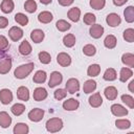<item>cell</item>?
<instances>
[{
  "label": "cell",
  "mask_w": 134,
  "mask_h": 134,
  "mask_svg": "<svg viewBox=\"0 0 134 134\" xmlns=\"http://www.w3.org/2000/svg\"><path fill=\"white\" fill-rule=\"evenodd\" d=\"M34 68H35L34 63H27V64L20 65L15 69L14 75H15L16 79L23 80V79H25V77H27L29 75V73L34 70Z\"/></svg>",
  "instance_id": "obj_1"
},
{
  "label": "cell",
  "mask_w": 134,
  "mask_h": 134,
  "mask_svg": "<svg viewBox=\"0 0 134 134\" xmlns=\"http://www.w3.org/2000/svg\"><path fill=\"white\" fill-rule=\"evenodd\" d=\"M46 130L50 133H55L62 130L63 128V120L59 117H52L46 121Z\"/></svg>",
  "instance_id": "obj_2"
},
{
  "label": "cell",
  "mask_w": 134,
  "mask_h": 134,
  "mask_svg": "<svg viewBox=\"0 0 134 134\" xmlns=\"http://www.w3.org/2000/svg\"><path fill=\"white\" fill-rule=\"evenodd\" d=\"M66 91L70 94H74L80 90V82L77 79L71 77L66 82Z\"/></svg>",
  "instance_id": "obj_3"
},
{
  "label": "cell",
  "mask_w": 134,
  "mask_h": 134,
  "mask_svg": "<svg viewBox=\"0 0 134 134\" xmlns=\"http://www.w3.org/2000/svg\"><path fill=\"white\" fill-rule=\"evenodd\" d=\"M28 119L30 121H34V122H38L40 121L43 116H44V110L43 109H40V108H35L32 110H30L28 112Z\"/></svg>",
  "instance_id": "obj_4"
},
{
  "label": "cell",
  "mask_w": 134,
  "mask_h": 134,
  "mask_svg": "<svg viewBox=\"0 0 134 134\" xmlns=\"http://www.w3.org/2000/svg\"><path fill=\"white\" fill-rule=\"evenodd\" d=\"M63 81V75L59 72V71H53L50 73V77L48 81V86L50 88H53L58 85H60Z\"/></svg>",
  "instance_id": "obj_5"
},
{
  "label": "cell",
  "mask_w": 134,
  "mask_h": 134,
  "mask_svg": "<svg viewBox=\"0 0 134 134\" xmlns=\"http://www.w3.org/2000/svg\"><path fill=\"white\" fill-rule=\"evenodd\" d=\"M8 37L10 38L12 41H19L22 37H23V30L18 27V26H13L9 30H8Z\"/></svg>",
  "instance_id": "obj_6"
},
{
  "label": "cell",
  "mask_w": 134,
  "mask_h": 134,
  "mask_svg": "<svg viewBox=\"0 0 134 134\" xmlns=\"http://www.w3.org/2000/svg\"><path fill=\"white\" fill-rule=\"evenodd\" d=\"M57 62L62 67H67L71 64V57L66 52H60L57 57Z\"/></svg>",
  "instance_id": "obj_7"
},
{
  "label": "cell",
  "mask_w": 134,
  "mask_h": 134,
  "mask_svg": "<svg viewBox=\"0 0 134 134\" xmlns=\"http://www.w3.org/2000/svg\"><path fill=\"white\" fill-rule=\"evenodd\" d=\"M13 100V93L9 89H2L0 90V102L3 105H8Z\"/></svg>",
  "instance_id": "obj_8"
},
{
  "label": "cell",
  "mask_w": 134,
  "mask_h": 134,
  "mask_svg": "<svg viewBox=\"0 0 134 134\" xmlns=\"http://www.w3.org/2000/svg\"><path fill=\"white\" fill-rule=\"evenodd\" d=\"M106 22H107V24H108L109 26H111V27H116V26H118V25L120 24L121 19H120V17H119L117 14L111 13V14H109V15L107 16Z\"/></svg>",
  "instance_id": "obj_9"
},
{
  "label": "cell",
  "mask_w": 134,
  "mask_h": 134,
  "mask_svg": "<svg viewBox=\"0 0 134 134\" xmlns=\"http://www.w3.org/2000/svg\"><path fill=\"white\" fill-rule=\"evenodd\" d=\"M90 36L94 39H99L104 34V27L100 24H93L89 29Z\"/></svg>",
  "instance_id": "obj_10"
},
{
  "label": "cell",
  "mask_w": 134,
  "mask_h": 134,
  "mask_svg": "<svg viewBox=\"0 0 134 134\" xmlns=\"http://www.w3.org/2000/svg\"><path fill=\"white\" fill-rule=\"evenodd\" d=\"M80 106V103L77 99L75 98H69V99H66L64 103H63V108L66 110V111H74L79 108Z\"/></svg>",
  "instance_id": "obj_11"
},
{
  "label": "cell",
  "mask_w": 134,
  "mask_h": 134,
  "mask_svg": "<svg viewBox=\"0 0 134 134\" xmlns=\"http://www.w3.org/2000/svg\"><path fill=\"white\" fill-rule=\"evenodd\" d=\"M111 113L115 116H126L128 114V110L119 104H114L111 106Z\"/></svg>",
  "instance_id": "obj_12"
},
{
  "label": "cell",
  "mask_w": 134,
  "mask_h": 134,
  "mask_svg": "<svg viewBox=\"0 0 134 134\" xmlns=\"http://www.w3.org/2000/svg\"><path fill=\"white\" fill-rule=\"evenodd\" d=\"M34 99L37 100V102H41V100H44L46 97H47V91L45 88L43 87H38L34 90Z\"/></svg>",
  "instance_id": "obj_13"
},
{
  "label": "cell",
  "mask_w": 134,
  "mask_h": 134,
  "mask_svg": "<svg viewBox=\"0 0 134 134\" xmlns=\"http://www.w3.org/2000/svg\"><path fill=\"white\" fill-rule=\"evenodd\" d=\"M103 104V97L100 95V93L96 92L94 94H92L90 97H89V105L93 108H98L100 107Z\"/></svg>",
  "instance_id": "obj_14"
},
{
  "label": "cell",
  "mask_w": 134,
  "mask_h": 134,
  "mask_svg": "<svg viewBox=\"0 0 134 134\" xmlns=\"http://www.w3.org/2000/svg\"><path fill=\"white\" fill-rule=\"evenodd\" d=\"M12 68V60L9 58H4L0 61V74H6Z\"/></svg>",
  "instance_id": "obj_15"
},
{
  "label": "cell",
  "mask_w": 134,
  "mask_h": 134,
  "mask_svg": "<svg viewBox=\"0 0 134 134\" xmlns=\"http://www.w3.org/2000/svg\"><path fill=\"white\" fill-rule=\"evenodd\" d=\"M17 96L20 100L27 102L29 99V90H28V88L25 87V86H20L17 89Z\"/></svg>",
  "instance_id": "obj_16"
},
{
  "label": "cell",
  "mask_w": 134,
  "mask_h": 134,
  "mask_svg": "<svg viewBox=\"0 0 134 134\" xmlns=\"http://www.w3.org/2000/svg\"><path fill=\"white\" fill-rule=\"evenodd\" d=\"M104 94L106 96L107 99L109 100H114L116 97H117V89L114 87V86H109V87H106L105 90H104Z\"/></svg>",
  "instance_id": "obj_17"
},
{
  "label": "cell",
  "mask_w": 134,
  "mask_h": 134,
  "mask_svg": "<svg viewBox=\"0 0 134 134\" xmlns=\"http://www.w3.org/2000/svg\"><path fill=\"white\" fill-rule=\"evenodd\" d=\"M44 37H45V34L41 29H34L30 32V39L34 41V43H37V44L41 43L44 40Z\"/></svg>",
  "instance_id": "obj_18"
},
{
  "label": "cell",
  "mask_w": 134,
  "mask_h": 134,
  "mask_svg": "<svg viewBox=\"0 0 134 134\" xmlns=\"http://www.w3.org/2000/svg\"><path fill=\"white\" fill-rule=\"evenodd\" d=\"M12 124V117L9 116V114L5 111L0 112V126L2 128H8Z\"/></svg>",
  "instance_id": "obj_19"
},
{
  "label": "cell",
  "mask_w": 134,
  "mask_h": 134,
  "mask_svg": "<svg viewBox=\"0 0 134 134\" xmlns=\"http://www.w3.org/2000/svg\"><path fill=\"white\" fill-rule=\"evenodd\" d=\"M67 16H68L69 20H71L72 22H77L81 17V9L79 7H72L68 10Z\"/></svg>",
  "instance_id": "obj_20"
},
{
  "label": "cell",
  "mask_w": 134,
  "mask_h": 134,
  "mask_svg": "<svg viewBox=\"0 0 134 134\" xmlns=\"http://www.w3.org/2000/svg\"><path fill=\"white\" fill-rule=\"evenodd\" d=\"M52 19H53L52 14H51L50 12H47V10H44V12L40 13L39 16H38V20H39V22L44 23V24L50 23V22L52 21Z\"/></svg>",
  "instance_id": "obj_21"
},
{
  "label": "cell",
  "mask_w": 134,
  "mask_h": 134,
  "mask_svg": "<svg viewBox=\"0 0 134 134\" xmlns=\"http://www.w3.org/2000/svg\"><path fill=\"white\" fill-rule=\"evenodd\" d=\"M31 50H32V49H31V45H30L29 42L26 41V40L22 41L21 44L19 45V52H20L22 55H28V54H30Z\"/></svg>",
  "instance_id": "obj_22"
},
{
  "label": "cell",
  "mask_w": 134,
  "mask_h": 134,
  "mask_svg": "<svg viewBox=\"0 0 134 134\" xmlns=\"http://www.w3.org/2000/svg\"><path fill=\"white\" fill-rule=\"evenodd\" d=\"M1 10L4 13V14H9L14 10L15 8V4H14V1L13 0H3L1 2Z\"/></svg>",
  "instance_id": "obj_23"
},
{
  "label": "cell",
  "mask_w": 134,
  "mask_h": 134,
  "mask_svg": "<svg viewBox=\"0 0 134 134\" xmlns=\"http://www.w3.org/2000/svg\"><path fill=\"white\" fill-rule=\"evenodd\" d=\"M96 89V82L94 80H87L83 85V91L87 94L93 92Z\"/></svg>",
  "instance_id": "obj_24"
},
{
  "label": "cell",
  "mask_w": 134,
  "mask_h": 134,
  "mask_svg": "<svg viewBox=\"0 0 134 134\" xmlns=\"http://www.w3.org/2000/svg\"><path fill=\"white\" fill-rule=\"evenodd\" d=\"M116 44H117V39L113 35H108L104 40V45H105L106 48L112 49L116 46Z\"/></svg>",
  "instance_id": "obj_25"
},
{
  "label": "cell",
  "mask_w": 134,
  "mask_h": 134,
  "mask_svg": "<svg viewBox=\"0 0 134 134\" xmlns=\"http://www.w3.org/2000/svg\"><path fill=\"white\" fill-rule=\"evenodd\" d=\"M132 75H133V71L131 70V68L124 67V68L120 69V72H119V80H120V82L125 83V82H127Z\"/></svg>",
  "instance_id": "obj_26"
},
{
  "label": "cell",
  "mask_w": 134,
  "mask_h": 134,
  "mask_svg": "<svg viewBox=\"0 0 134 134\" xmlns=\"http://www.w3.org/2000/svg\"><path fill=\"white\" fill-rule=\"evenodd\" d=\"M29 132V128L25 122H17L14 127L15 134H27Z\"/></svg>",
  "instance_id": "obj_27"
},
{
  "label": "cell",
  "mask_w": 134,
  "mask_h": 134,
  "mask_svg": "<svg viewBox=\"0 0 134 134\" xmlns=\"http://www.w3.org/2000/svg\"><path fill=\"white\" fill-rule=\"evenodd\" d=\"M121 62L126 66H128L130 68L134 67V54L133 53H130V52L124 53L122 57H121Z\"/></svg>",
  "instance_id": "obj_28"
},
{
  "label": "cell",
  "mask_w": 134,
  "mask_h": 134,
  "mask_svg": "<svg viewBox=\"0 0 134 134\" xmlns=\"http://www.w3.org/2000/svg\"><path fill=\"white\" fill-rule=\"evenodd\" d=\"M46 77H47V74L44 70H38L34 77H32V81L36 83V84H43L45 81H46Z\"/></svg>",
  "instance_id": "obj_29"
},
{
  "label": "cell",
  "mask_w": 134,
  "mask_h": 134,
  "mask_svg": "<svg viewBox=\"0 0 134 134\" xmlns=\"http://www.w3.org/2000/svg\"><path fill=\"white\" fill-rule=\"evenodd\" d=\"M124 16H125V20L128 23H132L134 22V7L132 5L128 6L125 10H124Z\"/></svg>",
  "instance_id": "obj_30"
},
{
  "label": "cell",
  "mask_w": 134,
  "mask_h": 134,
  "mask_svg": "<svg viewBox=\"0 0 134 134\" xmlns=\"http://www.w3.org/2000/svg\"><path fill=\"white\" fill-rule=\"evenodd\" d=\"M100 72V66L98 64H92L88 67L87 69V74L88 76L90 77H94V76H97Z\"/></svg>",
  "instance_id": "obj_31"
},
{
  "label": "cell",
  "mask_w": 134,
  "mask_h": 134,
  "mask_svg": "<svg viewBox=\"0 0 134 134\" xmlns=\"http://www.w3.org/2000/svg\"><path fill=\"white\" fill-rule=\"evenodd\" d=\"M103 77H104V80H105V81H109V82L116 80V77H117L116 70H115L114 68H108V69L105 71V73H104Z\"/></svg>",
  "instance_id": "obj_32"
},
{
  "label": "cell",
  "mask_w": 134,
  "mask_h": 134,
  "mask_svg": "<svg viewBox=\"0 0 134 134\" xmlns=\"http://www.w3.org/2000/svg\"><path fill=\"white\" fill-rule=\"evenodd\" d=\"M75 37L73 34H67L64 38H63V44L66 47H73L75 44Z\"/></svg>",
  "instance_id": "obj_33"
},
{
  "label": "cell",
  "mask_w": 134,
  "mask_h": 134,
  "mask_svg": "<svg viewBox=\"0 0 134 134\" xmlns=\"http://www.w3.org/2000/svg\"><path fill=\"white\" fill-rule=\"evenodd\" d=\"M24 8L27 13L29 14H32L37 10L38 8V5H37V2L35 0H27L25 3H24Z\"/></svg>",
  "instance_id": "obj_34"
},
{
  "label": "cell",
  "mask_w": 134,
  "mask_h": 134,
  "mask_svg": "<svg viewBox=\"0 0 134 134\" xmlns=\"http://www.w3.org/2000/svg\"><path fill=\"white\" fill-rule=\"evenodd\" d=\"M15 21H16L18 24H20V25H22V26H25V25H27V23H28V17H27L25 14L18 13V14L15 15Z\"/></svg>",
  "instance_id": "obj_35"
},
{
  "label": "cell",
  "mask_w": 134,
  "mask_h": 134,
  "mask_svg": "<svg viewBox=\"0 0 134 134\" xmlns=\"http://www.w3.org/2000/svg\"><path fill=\"white\" fill-rule=\"evenodd\" d=\"M10 111H12V113L14 114V115H16V116H20L24 111H25V106L23 105V104H15V105H13V107L10 108Z\"/></svg>",
  "instance_id": "obj_36"
},
{
  "label": "cell",
  "mask_w": 134,
  "mask_h": 134,
  "mask_svg": "<svg viewBox=\"0 0 134 134\" xmlns=\"http://www.w3.org/2000/svg\"><path fill=\"white\" fill-rule=\"evenodd\" d=\"M55 27L60 31H67L68 29H70L71 25H70V23H68L65 20H58L55 23Z\"/></svg>",
  "instance_id": "obj_37"
},
{
  "label": "cell",
  "mask_w": 134,
  "mask_h": 134,
  "mask_svg": "<svg viewBox=\"0 0 134 134\" xmlns=\"http://www.w3.org/2000/svg\"><path fill=\"white\" fill-rule=\"evenodd\" d=\"M83 52L87 57H93L96 53V47L92 44H87L83 47Z\"/></svg>",
  "instance_id": "obj_38"
},
{
  "label": "cell",
  "mask_w": 134,
  "mask_h": 134,
  "mask_svg": "<svg viewBox=\"0 0 134 134\" xmlns=\"http://www.w3.org/2000/svg\"><path fill=\"white\" fill-rule=\"evenodd\" d=\"M90 6L93 8V9H96V10H99V9H103L106 5V0H90L89 2Z\"/></svg>",
  "instance_id": "obj_39"
},
{
  "label": "cell",
  "mask_w": 134,
  "mask_h": 134,
  "mask_svg": "<svg viewBox=\"0 0 134 134\" xmlns=\"http://www.w3.org/2000/svg\"><path fill=\"white\" fill-rule=\"evenodd\" d=\"M115 126L118 129L126 130V129H129L131 127V121L129 119H117L115 121Z\"/></svg>",
  "instance_id": "obj_40"
},
{
  "label": "cell",
  "mask_w": 134,
  "mask_h": 134,
  "mask_svg": "<svg viewBox=\"0 0 134 134\" xmlns=\"http://www.w3.org/2000/svg\"><path fill=\"white\" fill-rule=\"evenodd\" d=\"M124 39L129 42V43H133L134 42V29L133 28H128L124 31V35H122Z\"/></svg>",
  "instance_id": "obj_41"
},
{
  "label": "cell",
  "mask_w": 134,
  "mask_h": 134,
  "mask_svg": "<svg viewBox=\"0 0 134 134\" xmlns=\"http://www.w3.org/2000/svg\"><path fill=\"white\" fill-rule=\"evenodd\" d=\"M83 20H84V23L85 24H87V25H93L95 23V21H96V18H95V16L92 13H87V14L84 15Z\"/></svg>",
  "instance_id": "obj_42"
},
{
  "label": "cell",
  "mask_w": 134,
  "mask_h": 134,
  "mask_svg": "<svg viewBox=\"0 0 134 134\" xmlns=\"http://www.w3.org/2000/svg\"><path fill=\"white\" fill-rule=\"evenodd\" d=\"M39 60L42 64H49L51 62V57L46 51H41L39 53Z\"/></svg>",
  "instance_id": "obj_43"
},
{
  "label": "cell",
  "mask_w": 134,
  "mask_h": 134,
  "mask_svg": "<svg viewBox=\"0 0 134 134\" xmlns=\"http://www.w3.org/2000/svg\"><path fill=\"white\" fill-rule=\"evenodd\" d=\"M121 102L125 103L129 108H134V98L129 94H122L121 95Z\"/></svg>",
  "instance_id": "obj_44"
},
{
  "label": "cell",
  "mask_w": 134,
  "mask_h": 134,
  "mask_svg": "<svg viewBox=\"0 0 134 134\" xmlns=\"http://www.w3.org/2000/svg\"><path fill=\"white\" fill-rule=\"evenodd\" d=\"M66 95H67V91L65 89H57L53 93V96L57 100H61V99L65 98Z\"/></svg>",
  "instance_id": "obj_45"
},
{
  "label": "cell",
  "mask_w": 134,
  "mask_h": 134,
  "mask_svg": "<svg viewBox=\"0 0 134 134\" xmlns=\"http://www.w3.org/2000/svg\"><path fill=\"white\" fill-rule=\"evenodd\" d=\"M8 46H9V44H8V40H7L4 36L0 35V51L5 50Z\"/></svg>",
  "instance_id": "obj_46"
},
{
  "label": "cell",
  "mask_w": 134,
  "mask_h": 134,
  "mask_svg": "<svg viewBox=\"0 0 134 134\" xmlns=\"http://www.w3.org/2000/svg\"><path fill=\"white\" fill-rule=\"evenodd\" d=\"M8 25V19L6 17L0 16V28H5Z\"/></svg>",
  "instance_id": "obj_47"
},
{
  "label": "cell",
  "mask_w": 134,
  "mask_h": 134,
  "mask_svg": "<svg viewBox=\"0 0 134 134\" xmlns=\"http://www.w3.org/2000/svg\"><path fill=\"white\" fill-rule=\"evenodd\" d=\"M73 1L74 0H58L59 4L62 5V6H69L73 3Z\"/></svg>",
  "instance_id": "obj_48"
},
{
  "label": "cell",
  "mask_w": 134,
  "mask_h": 134,
  "mask_svg": "<svg viewBox=\"0 0 134 134\" xmlns=\"http://www.w3.org/2000/svg\"><path fill=\"white\" fill-rule=\"evenodd\" d=\"M126 2H128V0H113L114 5H116V6H121V5H124Z\"/></svg>",
  "instance_id": "obj_49"
},
{
  "label": "cell",
  "mask_w": 134,
  "mask_h": 134,
  "mask_svg": "<svg viewBox=\"0 0 134 134\" xmlns=\"http://www.w3.org/2000/svg\"><path fill=\"white\" fill-rule=\"evenodd\" d=\"M129 90H130V92H134V80H132L129 83Z\"/></svg>",
  "instance_id": "obj_50"
},
{
  "label": "cell",
  "mask_w": 134,
  "mask_h": 134,
  "mask_svg": "<svg viewBox=\"0 0 134 134\" xmlns=\"http://www.w3.org/2000/svg\"><path fill=\"white\" fill-rule=\"evenodd\" d=\"M51 1L52 0H40V2L42 4H49V3H51Z\"/></svg>",
  "instance_id": "obj_51"
}]
</instances>
